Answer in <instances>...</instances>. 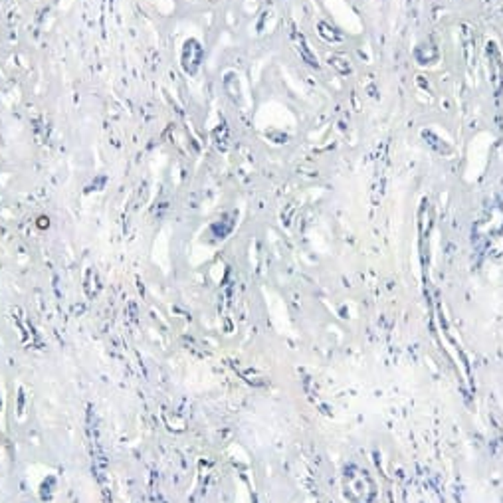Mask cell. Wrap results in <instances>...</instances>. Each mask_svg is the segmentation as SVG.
Here are the masks:
<instances>
[{"label": "cell", "instance_id": "obj_1", "mask_svg": "<svg viewBox=\"0 0 503 503\" xmlns=\"http://www.w3.org/2000/svg\"><path fill=\"white\" fill-rule=\"evenodd\" d=\"M488 58H489V76H491V85H493V92L495 95L502 94L503 90V63L502 56L497 52V48L493 44L488 46Z\"/></svg>", "mask_w": 503, "mask_h": 503}]
</instances>
